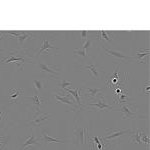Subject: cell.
<instances>
[{
	"instance_id": "obj_1",
	"label": "cell",
	"mask_w": 150,
	"mask_h": 150,
	"mask_svg": "<svg viewBox=\"0 0 150 150\" xmlns=\"http://www.w3.org/2000/svg\"><path fill=\"white\" fill-rule=\"evenodd\" d=\"M128 74H121V66H117L112 74L108 76L107 85L109 88H116L118 86H121V83L126 80Z\"/></svg>"
},
{
	"instance_id": "obj_2",
	"label": "cell",
	"mask_w": 150,
	"mask_h": 150,
	"mask_svg": "<svg viewBox=\"0 0 150 150\" xmlns=\"http://www.w3.org/2000/svg\"><path fill=\"white\" fill-rule=\"evenodd\" d=\"M89 134H88V128L84 127L82 125L81 120H76V127L74 130V138L75 141L78 144L85 145L86 140L88 139Z\"/></svg>"
},
{
	"instance_id": "obj_3",
	"label": "cell",
	"mask_w": 150,
	"mask_h": 150,
	"mask_svg": "<svg viewBox=\"0 0 150 150\" xmlns=\"http://www.w3.org/2000/svg\"><path fill=\"white\" fill-rule=\"evenodd\" d=\"M131 130H127V129H116V128H112L108 131L107 135L103 137V140H110L111 142H118V139L124 135L125 133L130 132Z\"/></svg>"
},
{
	"instance_id": "obj_4",
	"label": "cell",
	"mask_w": 150,
	"mask_h": 150,
	"mask_svg": "<svg viewBox=\"0 0 150 150\" xmlns=\"http://www.w3.org/2000/svg\"><path fill=\"white\" fill-rule=\"evenodd\" d=\"M51 97L54 98L55 100H57L59 103L65 104V105H68V106H70V107H73L74 111L78 110V106L74 103L73 100L69 99L67 95H61L60 93H51Z\"/></svg>"
},
{
	"instance_id": "obj_5",
	"label": "cell",
	"mask_w": 150,
	"mask_h": 150,
	"mask_svg": "<svg viewBox=\"0 0 150 150\" xmlns=\"http://www.w3.org/2000/svg\"><path fill=\"white\" fill-rule=\"evenodd\" d=\"M89 105L95 107L98 111H101V110H114V111H116V109H114L112 106L108 105V103L106 102V99L102 97V96H99L94 102L89 103Z\"/></svg>"
},
{
	"instance_id": "obj_6",
	"label": "cell",
	"mask_w": 150,
	"mask_h": 150,
	"mask_svg": "<svg viewBox=\"0 0 150 150\" xmlns=\"http://www.w3.org/2000/svg\"><path fill=\"white\" fill-rule=\"evenodd\" d=\"M103 50L107 52L108 55H110V56L114 57L115 59L120 60V61H122V62H125V61H128V60H131L132 59V57L127 56V55H125L124 53L121 52V51H119V50L108 49V48H105V47H103Z\"/></svg>"
},
{
	"instance_id": "obj_7",
	"label": "cell",
	"mask_w": 150,
	"mask_h": 150,
	"mask_svg": "<svg viewBox=\"0 0 150 150\" xmlns=\"http://www.w3.org/2000/svg\"><path fill=\"white\" fill-rule=\"evenodd\" d=\"M50 114H39V113L36 112V114L34 115V117L32 118V120H30L28 123L30 125H32L33 127H37V126H42V123L45 120H49Z\"/></svg>"
},
{
	"instance_id": "obj_8",
	"label": "cell",
	"mask_w": 150,
	"mask_h": 150,
	"mask_svg": "<svg viewBox=\"0 0 150 150\" xmlns=\"http://www.w3.org/2000/svg\"><path fill=\"white\" fill-rule=\"evenodd\" d=\"M58 48L53 46V45L50 44V41H49V38H45L44 39V42H43L42 46H41V48L39 50L37 51V53H36V55H39V54H42L44 51H46L47 53H49L50 55H53V51H57Z\"/></svg>"
},
{
	"instance_id": "obj_9",
	"label": "cell",
	"mask_w": 150,
	"mask_h": 150,
	"mask_svg": "<svg viewBox=\"0 0 150 150\" xmlns=\"http://www.w3.org/2000/svg\"><path fill=\"white\" fill-rule=\"evenodd\" d=\"M130 91L129 90H122L121 92L117 95H115V103L117 104H125L127 102L128 104H131V100H130Z\"/></svg>"
},
{
	"instance_id": "obj_10",
	"label": "cell",
	"mask_w": 150,
	"mask_h": 150,
	"mask_svg": "<svg viewBox=\"0 0 150 150\" xmlns=\"http://www.w3.org/2000/svg\"><path fill=\"white\" fill-rule=\"evenodd\" d=\"M40 142L43 143V146L46 147L47 144L51 143V142H56V143H63V142H68V140H62V139H58V138H53L50 135L47 134V132L45 130H43L42 132V138L39 140Z\"/></svg>"
},
{
	"instance_id": "obj_11",
	"label": "cell",
	"mask_w": 150,
	"mask_h": 150,
	"mask_svg": "<svg viewBox=\"0 0 150 150\" xmlns=\"http://www.w3.org/2000/svg\"><path fill=\"white\" fill-rule=\"evenodd\" d=\"M102 92V89L101 88H90V87H88V88H85L84 89V94L83 95L85 96V97H88L90 98L91 100H94V99H97L99 96V94Z\"/></svg>"
},
{
	"instance_id": "obj_12",
	"label": "cell",
	"mask_w": 150,
	"mask_h": 150,
	"mask_svg": "<svg viewBox=\"0 0 150 150\" xmlns=\"http://www.w3.org/2000/svg\"><path fill=\"white\" fill-rule=\"evenodd\" d=\"M116 111H120V112L123 113V119H131V118H134V117L141 118L140 116L137 115L135 112H132L127 104H122L121 109H116Z\"/></svg>"
},
{
	"instance_id": "obj_13",
	"label": "cell",
	"mask_w": 150,
	"mask_h": 150,
	"mask_svg": "<svg viewBox=\"0 0 150 150\" xmlns=\"http://www.w3.org/2000/svg\"><path fill=\"white\" fill-rule=\"evenodd\" d=\"M64 91H66L67 93H70L74 96L75 99H76V102L78 103V106L80 107V109H83V106H82V101L80 98L81 95V91L82 88H77V89H69V88H65Z\"/></svg>"
},
{
	"instance_id": "obj_14",
	"label": "cell",
	"mask_w": 150,
	"mask_h": 150,
	"mask_svg": "<svg viewBox=\"0 0 150 150\" xmlns=\"http://www.w3.org/2000/svg\"><path fill=\"white\" fill-rule=\"evenodd\" d=\"M36 65H37L38 68H39L41 71L47 72V73L50 75H55L58 72V69L52 68L51 65L46 64V63H44V62H38V63H36Z\"/></svg>"
},
{
	"instance_id": "obj_15",
	"label": "cell",
	"mask_w": 150,
	"mask_h": 150,
	"mask_svg": "<svg viewBox=\"0 0 150 150\" xmlns=\"http://www.w3.org/2000/svg\"><path fill=\"white\" fill-rule=\"evenodd\" d=\"M40 144H41V142L38 141V140L35 138V134H34V133H32V134L30 135V137H29V138L22 144L20 150H23V148H26V147H28V146H32V145L39 146Z\"/></svg>"
},
{
	"instance_id": "obj_16",
	"label": "cell",
	"mask_w": 150,
	"mask_h": 150,
	"mask_svg": "<svg viewBox=\"0 0 150 150\" xmlns=\"http://www.w3.org/2000/svg\"><path fill=\"white\" fill-rule=\"evenodd\" d=\"M29 100H32L33 104L36 106V111L37 113L39 112V110H41V102H42V96L39 95V93L36 92L34 96H29L28 97Z\"/></svg>"
},
{
	"instance_id": "obj_17",
	"label": "cell",
	"mask_w": 150,
	"mask_h": 150,
	"mask_svg": "<svg viewBox=\"0 0 150 150\" xmlns=\"http://www.w3.org/2000/svg\"><path fill=\"white\" fill-rule=\"evenodd\" d=\"M149 54V49H141V51H140V53H138L137 54L136 57H132L133 60H138V61L140 62V63L144 64L145 62V57H147Z\"/></svg>"
},
{
	"instance_id": "obj_18",
	"label": "cell",
	"mask_w": 150,
	"mask_h": 150,
	"mask_svg": "<svg viewBox=\"0 0 150 150\" xmlns=\"http://www.w3.org/2000/svg\"><path fill=\"white\" fill-rule=\"evenodd\" d=\"M113 37L112 31H100V36H99V40L101 41H111Z\"/></svg>"
},
{
	"instance_id": "obj_19",
	"label": "cell",
	"mask_w": 150,
	"mask_h": 150,
	"mask_svg": "<svg viewBox=\"0 0 150 150\" xmlns=\"http://www.w3.org/2000/svg\"><path fill=\"white\" fill-rule=\"evenodd\" d=\"M33 84H34V88H35L36 92H38V93L41 92V91L45 88V81L42 80V79H35Z\"/></svg>"
},
{
	"instance_id": "obj_20",
	"label": "cell",
	"mask_w": 150,
	"mask_h": 150,
	"mask_svg": "<svg viewBox=\"0 0 150 150\" xmlns=\"http://www.w3.org/2000/svg\"><path fill=\"white\" fill-rule=\"evenodd\" d=\"M83 70H87V71H90L91 73L94 77H99V71H98V68L95 64H91V65H88V66H84L82 67Z\"/></svg>"
},
{
	"instance_id": "obj_21",
	"label": "cell",
	"mask_w": 150,
	"mask_h": 150,
	"mask_svg": "<svg viewBox=\"0 0 150 150\" xmlns=\"http://www.w3.org/2000/svg\"><path fill=\"white\" fill-rule=\"evenodd\" d=\"M13 61H15V62H17L18 65L20 66V64H19V62L18 61H21V62H23V63H28V62H26V60L24 59L23 57H15L13 54L11 53V57L10 58H8V59H4L3 60V62L4 63H10V62H13Z\"/></svg>"
},
{
	"instance_id": "obj_22",
	"label": "cell",
	"mask_w": 150,
	"mask_h": 150,
	"mask_svg": "<svg viewBox=\"0 0 150 150\" xmlns=\"http://www.w3.org/2000/svg\"><path fill=\"white\" fill-rule=\"evenodd\" d=\"M140 130H132L130 131L131 133V138L132 141L134 142L135 144H141V140H140Z\"/></svg>"
},
{
	"instance_id": "obj_23",
	"label": "cell",
	"mask_w": 150,
	"mask_h": 150,
	"mask_svg": "<svg viewBox=\"0 0 150 150\" xmlns=\"http://www.w3.org/2000/svg\"><path fill=\"white\" fill-rule=\"evenodd\" d=\"M30 34H31L30 32H27V31H23L22 34L19 35L18 37H17V40H18L19 44H20V45H21V44H23V43L25 42L26 40L29 39V38L31 37Z\"/></svg>"
},
{
	"instance_id": "obj_24",
	"label": "cell",
	"mask_w": 150,
	"mask_h": 150,
	"mask_svg": "<svg viewBox=\"0 0 150 150\" xmlns=\"http://www.w3.org/2000/svg\"><path fill=\"white\" fill-rule=\"evenodd\" d=\"M140 140H141V143H145L147 145H149V143H150L149 136L147 135V133H145L143 131L140 132Z\"/></svg>"
},
{
	"instance_id": "obj_25",
	"label": "cell",
	"mask_w": 150,
	"mask_h": 150,
	"mask_svg": "<svg viewBox=\"0 0 150 150\" xmlns=\"http://www.w3.org/2000/svg\"><path fill=\"white\" fill-rule=\"evenodd\" d=\"M74 54L75 55H77V56H82V57H88L89 56V54L86 52V50H84V49H76V50H74Z\"/></svg>"
},
{
	"instance_id": "obj_26",
	"label": "cell",
	"mask_w": 150,
	"mask_h": 150,
	"mask_svg": "<svg viewBox=\"0 0 150 150\" xmlns=\"http://www.w3.org/2000/svg\"><path fill=\"white\" fill-rule=\"evenodd\" d=\"M73 84H74V82H68V81H66V80L64 79V80H60L59 86L61 87V89H65V88H67V86L73 85Z\"/></svg>"
},
{
	"instance_id": "obj_27",
	"label": "cell",
	"mask_w": 150,
	"mask_h": 150,
	"mask_svg": "<svg viewBox=\"0 0 150 150\" xmlns=\"http://www.w3.org/2000/svg\"><path fill=\"white\" fill-rule=\"evenodd\" d=\"M11 94H10V97L13 98L14 100L17 102V98H18V89H11Z\"/></svg>"
},
{
	"instance_id": "obj_28",
	"label": "cell",
	"mask_w": 150,
	"mask_h": 150,
	"mask_svg": "<svg viewBox=\"0 0 150 150\" xmlns=\"http://www.w3.org/2000/svg\"><path fill=\"white\" fill-rule=\"evenodd\" d=\"M141 91H142V93L146 94V95H149V93H150V83H149V81H147L146 85L142 88Z\"/></svg>"
},
{
	"instance_id": "obj_29",
	"label": "cell",
	"mask_w": 150,
	"mask_h": 150,
	"mask_svg": "<svg viewBox=\"0 0 150 150\" xmlns=\"http://www.w3.org/2000/svg\"><path fill=\"white\" fill-rule=\"evenodd\" d=\"M23 31H8V32H4L6 34H9V35H13V36H16V38L18 37L19 35L22 34Z\"/></svg>"
},
{
	"instance_id": "obj_30",
	"label": "cell",
	"mask_w": 150,
	"mask_h": 150,
	"mask_svg": "<svg viewBox=\"0 0 150 150\" xmlns=\"http://www.w3.org/2000/svg\"><path fill=\"white\" fill-rule=\"evenodd\" d=\"M90 47H91V40H90V39H88V40H86L85 42H84L82 49L86 50V49H88V48H90Z\"/></svg>"
},
{
	"instance_id": "obj_31",
	"label": "cell",
	"mask_w": 150,
	"mask_h": 150,
	"mask_svg": "<svg viewBox=\"0 0 150 150\" xmlns=\"http://www.w3.org/2000/svg\"><path fill=\"white\" fill-rule=\"evenodd\" d=\"M88 34H89L88 31H81V32H80V36H81L82 38H85Z\"/></svg>"
},
{
	"instance_id": "obj_32",
	"label": "cell",
	"mask_w": 150,
	"mask_h": 150,
	"mask_svg": "<svg viewBox=\"0 0 150 150\" xmlns=\"http://www.w3.org/2000/svg\"><path fill=\"white\" fill-rule=\"evenodd\" d=\"M90 145H91V150H96L95 147H94V143L92 141H90Z\"/></svg>"
},
{
	"instance_id": "obj_33",
	"label": "cell",
	"mask_w": 150,
	"mask_h": 150,
	"mask_svg": "<svg viewBox=\"0 0 150 150\" xmlns=\"http://www.w3.org/2000/svg\"><path fill=\"white\" fill-rule=\"evenodd\" d=\"M2 143H3V142H2V138H0V150H1V146H2Z\"/></svg>"
},
{
	"instance_id": "obj_34",
	"label": "cell",
	"mask_w": 150,
	"mask_h": 150,
	"mask_svg": "<svg viewBox=\"0 0 150 150\" xmlns=\"http://www.w3.org/2000/svg\"><path fill=\"white\" fill-rule=\"evenodd\" d=\"M2 40V32H0V41Z\"/></svg>"
},
{
	"instance_id": "obj_35",
	"label": "cell",
	"mask_w": 150,
	"mask_h": 150,
	"mask_svg": "<svg viewBox=\"0 0 150 150\" xmlns=\"http://www.w3.org/2000/svg\"><path fill=\"white\" fill-rule=\"evenodd\" d=\"M2 118V114H1V112H0V119Z\"/></svg>"
},
{
	"instance_id": "obj_36",
	"label": "cell",
	"mask_w": 150,
	"mask_h": 150,
	"mask_svg": "<svg viewBox=\"0 0 150 150\" xmlns=\"http://www.w3.org/2000/svg\"><path fill=\"white\" fill-rule=\"evenodd\" d=\"M26 150H35L34 148H30V149H26Z\"/></svg>"
}]
</instances>
